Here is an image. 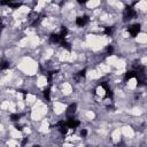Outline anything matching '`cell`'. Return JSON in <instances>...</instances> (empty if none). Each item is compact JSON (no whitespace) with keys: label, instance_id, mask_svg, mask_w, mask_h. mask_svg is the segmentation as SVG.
Masks as SVG:
<instances>
[{"label":"cell","instance_id":"obj_1","mask_svg":"<svg viewBox=\"0 0 147 147\" xmlns=\"http://www.w3.org/2000/svg\"><path fill=\"white\" fill-rule=\"evenodd\" d=\"M136 16V10L132 6H127L125 9H124V14H123V17L125 21H130L132 20L133 17Z\"/></svg>","mask_w":147,"mask_h":147},{"label":"cell","instance_id":"obj_2","mask_svg":"<svg viewBox=\"0 0 147 147\" xmlns=\"http://www.w3.org/2000/svg\"><path fill=\"white\" fill-rule=\"evenodd\" d=\"M127 31H129V33H130L132 37H136V36L139 33V31H140V24L134 23V24L129 25V26H127Z\"/></svg>","mask_w":147,"mask_h":147},{"label":"cell","instance_id":"obj_3","mask_svg":"<svg viewBox=\"0 0 147 147\" xmlns=\"http://www.w3.org/2000/svg\"><path fill=\"white\" fill-rule=\"evenodd\" d=\"M88 21H90L88 16H86V15L79 16V17L76 18V24H77L78 26H85V25L88 23Z\"/></svg>","mask_w":147,"mask_h":147},{"label":"cell","instance_id":"obj_4","mask_svg":"<svg viewBox=\"0 0 147 147\" xmlns=\"http://www.w3.org/2000/svg\"><path fill=\"white\" fill-rule=\"evenodd\" d=\"M76 108H77V105H76V103H71V105L67 108V111H65L67 118L74 117V114H75V111H76Z\"/></svg>","mask_w":147,"mask_h":147},{"label":"cell","instance_id":"obj_5","mask_svg":"<svg viewBox=\"0 0 147 147\" xmlns=\"http://www.w3.org/2000/svg\"><path fill=\"white\" fill-rule=\"evenodd\" d=\"M44 96H45V99H47V100L51 99V86H49V85L44 90Z\"/></svg>","mask_w":147,"mask_h":147},{"label":"cell","instance_id":"obj_6","mask_svg":"<svg viewBox=\"0 0 147 147\" xmlns=\"http://www.w3.org/2000/svg\"><path fill=\"white\" fill-rule=\"evenodd\" d=\"M7 68H9V62L6 61V60L0 61V70H5V69H7Z\"/></svg>","mask_w":147,"mask_h":147},{"label":"cell","instance_id":"obj_7","mask_svg":"<svg viewBox=\"0 0 147 147\" xmlns=\"http://www.w3.org/2000/svg\"><path fill=\"white\" fill-rule=\"evenodd\" d=\"M21 117H22L21 114H11V115H10V121H13V122H18V121L21 119Z\"/></svg>","mask_w":147,"mask_h":147},{"label":"cell","instance_id":"obj_8","mask_svg":"<svg viewBox=\"0 0 147 147\" xmlns=\"http://www.w3.org/2000/svg\"><path fill=\"white\" fill-rule=\"evenodd\" d=\"M113 30H114V28H111V26H107V28H105V33L106 34H111L113 33Z\"/></svg>","mask_w":147,"mask_h":147},{"label":"cell","instance_id":"obj_9","mask_svg":"<svg viewBox=\"0 0 147 147\" xmlns=\"http://www.w3.org/2000/svg\"><path fill=\"white\" fill-rule=\"evenodd\" d=\"M113 53V46H108L107 48H106V54L107 55H110Z\"/></svg>","mask_w":147,"mask_h":147},{"label":"cell","instance_id":"obj_10","mask_svg":"<svg viewBox=\"0 0 147 147\" xmlns=\"http://www.w3.org/2000/svg\"><path fill=\"white\" fill-rule=\"evenodd\" d=\"M86 134H87V131H86V130H82V131H80V136H82V137H85Z\"/></svg>","mask_w":147,"mask_h":147},{"label":"cell","instance_id":"obj_11","mask_svg":"<svg viewBox=\"0 0 147 147\" xmlns=\"http://www.w3.org/2000/svg\"><path fill=\"white\" fill-rule=\"evenodd\" d=\"M26 141H28V138H24V140L22 141V147H24V145L26 144Z\"/></svg>","mask_w":147,"mask_h":147},{"label":"cell","instance_id":"obj_12","mask_svg":"<svg viewBox=\"0 0 147 147\" xmlns=\"http://www.w3.org/2000/svg\"><path fill=\"white\" fill-rule=\"evenodd\" d=\"M1 29H2V23H1V20H0V32H1Z\"/></svg>","mask_w":147,"mask_h":147},{"label":"cell","instance_id":"obj_13","mask_svg":"<svg viewBox=\"0 0 147 147\" xmlns=\"http://www.w3.org/2000/svg\"><path fill=\"white\" fill-rule=\"evenodd\" d=\"M33 147H40V146H33Z\"/></svg>","mask_w":147,"mask_h":147}]
</instances>
